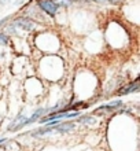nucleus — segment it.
<instances>
[{"instance_id": "obj_10", "label": "nucleus", "mask_w": 140, "mask_h": 151, "mask_svg": "<svg viewBox=\"0 0 140 151\" xmlns=\"http://www.w3.org/2000/svg\"><path fill=\"white\" fill-rule=\"evenodd\" d=\"M89 1H99V3H106L108 0H89Z\"/></svg>"}, {"instance_id": "obj_6", "label": "nucleus", "mask_w": 140, "mask_h": 151, "mask_svg": "<svg viewBox=\"0 0 140 151\" xmlns=\"http://www.w3.org/2000/svg\"><path fill=\"white\" fill-rule=\"evenodd\" d=\"M73 128H74V125L73 124H69V122H63V124H56L55 128H52V131H58V132H69V131H72Z\"/></svg>"}, {"instance_id": "obj_2", "label": "nucleus", "mask_w": 140, "mask_h": 151, "mask_svg": "<svg viewBox=\"0 0 140 151\" xmlns=\"http://www.w3.org/2000/svg\"><path fill=\"white\" fill-rule=\"evenodd\" d=\"M139 88H140V83H139V80H136V81H133V83H131L129 85H126V87L121 88L120 91L117 92V95H120V96L126 95V93H131V92L137 91Z\"/></svg>"}, {"instance_id": "obj_9", "label": "nucleus", "mask_w": 140, "mask_h": 151, "mask_svg": "<svg viewBox=\"0 0 140 151\" xmlns=\"http://www.w3.org/2000/svg\"><path fill=\"white\" fill-rule=\"evenodd\" d=\"M0 41H1L3 44H7L8 43V39L6 37V35H1V33H0Z\"/></svg>"}, {"instance_id": "obj_12", "label": "nucleus", "mask_w": 140, "mask_h": 151, "mask_svg": "<svg viewBox=\"0 0 140 151\" xmlns=\"http://www.w3.org/2000/svg\"><path fill=\"white\" fill-rule=\"evenodd\" d=\"M3 142H6V139H0V144L3 143Z\"/></svg>"}, {"instance_id": "obj_5", "label": "nucleus", "mask_w": 140, "mask_h": 151, "mask_svg": "<svg viewBox=\"0 0 140 151\" xmlns=\"http://www.w3.org/2000/svg\"><path fill=\"white\" fill-rule=\"evenodd\" d=\"M122 104L121 100H116V102H111V103L108 104H104V106H100L99 109H96L95 111H103V110H107V111H114L116 109H118Z\"/></svg>"}, {"instance_id": "obj_4", "label": "nucleus", "mask_w": 140, "mask_h": 151, "mask_svg": "<svg viewBox=\"0 0 140 151\" xmlns=\"http://www.w3.org/2000/svg\"><path fill=\"white\" fill-rule=\"evenodd\" d=\"M14 25L21 26V28L25 29V30H32V29L34 28L33 22L30 19H28V18H18V19L14 21Z\"/></svg>"}, {"instance_id": "obj_3", "label": "nucleus", "mask_w": 140, "mask_h": 151, "mask_svg": "<svg viewBox=\"0 0 140 151\" xmlns=\"http://www.w3.org/2000/svg\"><path fill=\"white\" fill-rule=\"evenodd\" d=\"M25 122H26V117H25L24 114H19L11 122V125L8 127V129H10V131H18V129H21L22 127H25Z\"/></svg>"}, {"instance_id": "obj_7", "label": "nucleus", "mask_w": 140, "mask_h": 151, "mask_svg": "<svg viewBox=\"0 0 140 151\" xmlns=\"http://www.w3.org/2000/svg\"><path fill=\"white\" fill-rule=\"evenodd\" d=\"M43 113H44V110H37V111H34V114L32 115V117H30V118H28L26 119V122H25V125H28V124H32V122H34V121H36L37 118H39V117H40L41 114H43Z\"/></svg>"}, {"instance_id": "obj_11", "label": "nucleus", "mask_w": 140, "mask_h": 151, "mask_svg": "<svg viewBox=\"0 0 140 151\" xmlns=\"http://www.w3.org/2000/svg\"><path fill=\"white\" fill-rule=\"evenodd\" d=\"M108 1H111V3H114V4H117V3H120L121 0H108Z\"/></svg>"}, {"instance_id": "obj_1", "label": "nucleus", "mask_w": 140, "mask_h": 151, "mask_svg": "<svg viewBox=\"0 0 140 151\" xmlns=\"http://www.w3.org/2000/svg\"><path fill=\"white\" fill-rule=\"evenodd\" d=\"M39 6L41 7V10H44L50 15H54L58 10V4L54 0H39Z\"/></svg>"}, {"instance_id": "obj_8", "label": "nucleus", "mask_w": 140, "mask_h": 151, "mask_svg": "<svg viewBox=\"0 0 140 151\" xmlns=\"http://www.w3.org/2000/svg\"><path fill=\"white\" fill-rule=\"evenodd\" d=\"M78 122L81 124H85V122H95V118L93 117H89V115H85V117H81L78 119Z\"/></svg>"}]
</instances>
